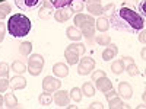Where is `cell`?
<instances>
[{
    "instance_id": "484cf974",
    "label": "cell",
    "mask_w": 146,
    "mask_h": 109,
    "mask_svg": "<svg viewBox=\"0 0 146 109\" xmlns=\"http://www.w3.org/2000/svg\"><path fill=\"white\" fill-rule=\"evenodd\" d=\"M108 108L110 109H121V108H124V103H123V100H121L120 98L114 96V98L108 99Z\"/></svg>"
},
{
    "instance_id": "8fae6325",
    "label": "cell",
    "mask_w": 146,
    "mask_h": 109,
    "mask_svg": "<svg viewBox=\"0 0 146 109\" xmlns=\"http://www.w3.org/2000/svg\"><path fill=\"white\" fill-rule=\"evenodd\" d=\"M117 53H118L117 45L110 42V44L105 47V50L102 51V60H104V61H110V60H113V58L117 55Z\"/></svg>"
},
{
    "instance_id": "f35d334b",
    "label": "cell",
    "mask_w": 146,
    "mask_h": 109,
    "mask_svg": "<svg viewBox=\"0 0 146 109\" xmlns=\"http://www.w3.org/2000/svg\"><path fill=\"white\" fill-rule=\"evenodd\" d=\"M139 2L137 0H123V7H131L133 9V6H136Z\"/></svg>"
},
{
    "instance_id": "2e32d148",
    "label": "cell",
    "mask_w": 146,
    "mask_h": 109,
    "mask_svg": "<svg viewBox=\"0 0 146 109\" xmlns=\"http://www.w3.org/2000/svg\"><path fill=\"white\" fill-rule=\"evenodd\" d=\"M108 28H110V19L105 18L104 15H101L98 19L95 20V29H96V31L105 32V31H108Z\"/></svg>"
},
{
    "instance_id": "8992f818",
    "label": "cell",
    "mask_w": 146,
    "mask_h": 109,
    "mask_svg": "<svg viewBox=\"0 0 146 109\" xmlns=\"http://www.w3.org/2000/svg\"><path fill=\"white\" fill-rule=\"evenodd\" d=\"M60 87H62V81L58 80V77H51V76H47L42 80V90L47 93H53L57 92Z\"/></svg>"
},
{
    "instance_id": "e575fe53",
    "label": "cell",
    "mask_w": 146,
    "mask_h": 109,
    "mask_svg": "<svg viewBox=\"0 0 146 109\" xmlns=\"http://www.w3.org/2000/svg\"><path fill=\"white\" fill-rule=\"evenodd\" d=\"M10 80H7V77H0V93H3L9 89Z\"/></svg>"
},
{
    "instance_id": "8d00e7d4",
    "label": "cell",
    "mask_w": 146,
    "mask_h": 109,
    "mask_svg": "<svg viewBox=\"0 0 146 109\" xmlns=\"http://www.w3.org/2000/svg\"><path fill=\"white\" fill-rule=\"evenodd\" d=\"M104 76H105V71H104V70H95V71L92 73V81L98 80V79H101V77H104Z\"/></svg>"
},
{
    "instance_id": "5b68a950",
    "label": "cell",
    "mask_w": 146,
    "mask_h": 109,
    "mask_svg": "<svg viewBox=\"0 0 146 109\" xmlns=\"http://www.w3.org/2000/svg\"><path fill=\"white\" fill-rule=\"evenodd\" d=\"M95 68V60L91 57H82L78 63V74L79 76H88Z\"/></svg>"
},
{
    "instance_id": "4dcf8cb0",
    "label": "cell",
    "mask_w": 146,
    "mask_h": 109,
    "mask_svg": "<svg viewBox=\"0 0 146 109\" xmlns=\"http://www.w3.org/2000/svg\"><path fill=\"white\" fill-rule=\"evenodd\" d=\"M38 100H40V105H42V106H48L51 103V96H50V93H47V92H44V93H41L40 95V98H38Z\"/></svg>"
},
{
    "instance_id": "74e56055",
    "label": "cell",
    "mask_w": 146,
    "mask_h": 109,
    "mask_svg": "<svg viewBox=\"0 0 146 109\" xmlns=\"http://www.w3.org/2000/svg\"><path fill=\"white\" fill-rule=\"evenodd\" d=\"M6 31H7V28H6V25L0 20V42H2L3 39H5V35H6Z\"/></svg>"
},
{
    "instance_id": "f6af8a7d",
    "label": "cell",
    "mask_w": 146,
    "mask_h": 109,
    "mask_svg": "<svg viewBox=\"0 0 146 109\" xmlns=\"http://www.w3.org/2000/svg\"><path fill=\"white\" fill-rule=\"evenodd\" d=\"M86 3H101V0H85Z\"/></svg>"
},
{
    "instance_id": "f546056e",
    "label": "cell",
    "mask_w": 146,
    "mask_h": 109,
    "mask_svg": "<svg viewBox=\"0 0 146 109\" xmlns=\"http://www.w3.org/2000/svg\"><path fill=\"white\" fill-rule=\"evenodd\" d=\"M115 12V5L114 3H110V5H107L105 7H102V15L105 16V18H111L113 16V13Z\"/></svg>"
},
{
    "instance_id": "3957f363",
    "label": "cell",
    "mask_w": 146,
    "mask_h": 109,
    "mask_svg": "<svg viewBox=\"0 0 146 109\" xmlns=\"http://www.w3.org/2000/svg\"><path fill=\"white\" fill-rule=\"evenodd\" d=\"M85 51H86V48H85L83 44H79L78 41L75 44H70L64 51V58H66L67 64H70V66L78 64L80 60V55L85 54Z\"/></svg>"
},
{
    "instance_id": "83f0119b",
    "label": "cell",
    "mask_w": 146,
    "mask_h": 109,
    "mask_svg": "<svg viewBox=\"0 0 146 109\" xmlns=\"http://www.w3.org/2000/svg\"><path fill=\"white\" fill-rule=\"evenodd\" d=\"M31 51H32V44H31L29 41H25V42H22V44L19 45V53H21L22 55H29Z\"/></svg>"
},
{
    "instance_id": "6da1fadb",
    "label": "cell",
    "mask_w": 146,
    "mask_h": 109,
    "mask_svg": "<svg viewBox=\"0 0 146 109\" xmlns=\"http://www.w3.org/2000/svg\"><path fill=\"white\" fill-rule=\"evenodd\" d=\"M110 26L118 31L139 33L145 28V18L131 7H120L110 18Z\"/></svg>"
},
{
    "instance_id": "60d3db41",
    "label": "cell",
    "mask_w": 146,
    "mask_h": 109,
    "mask_svg": "<svg viewBox=\"0 0 146 109\" xmlns=\"http://www.w3.org/2000/svg\"><path fill=\"white\" fill-rule=\"evenodd\" d=\"M104 95H105V98H107V99H111V98H114V96H117V92H115L114 89H110V90L105 92Z\"/></svg>"
},
{
    "instance_id": "ab89813d",
    "label": "cell",
    "mask_w": 146,
    "mask_h": 109,
    "mask_svg": "<svg viewBox=\"0 0 146 109\" xmlns=\"http://www.w3.org/2000/svg\"><path fill=\"white\" fill-rule=\"evenodd\" d=\"M89 109H104V105L101 102H92L89 105Z\"/></svg>"
},
{
    "instance_id": "ee69618b",
    "label": "cell",
    "mask_w": 146,
    "mask_h": 109,
    "mask_svg": "<svg viewBox=\"0 0 146 109\" xmlns=\"http://www.w3.org/2000/svg\"><path fill=\"white\" fill-rule=\"evenodd\" d=\"M143 6H145V2H142V3L139 5V10H140V15H142V16H145V7H143Z\"/></svg>"
},
{
    "instance_id": "bcb514c9",
    "label": "cell",
    "mask_w": 146,
    "mask_h": 109,
    "mask_svg": "<svg viewBox=\"0 0 146 109\" xmlns=\"http://www.w3.org/2000/svg\"><path fill=\"white\" fill-rule=\"evenodd\" d=\"M3 106H5V99L0 96V108H3Z\"/></svg>"
},
{
    "instance_id": "cb8c5ba5",
    "label": "cell",
    "mask_w": 146,
    "mask_h": 109,
    "mask_svg": "<svg viewBox=\"0 0 146 109\" xmlns=\"http://www.w3.org/2000/svg\"><path fill=\"white\" fill-rule=\"evenodd\" d=\"M12 71H15L16 74H23V73L27 71V66L23 64V61H21V60H15V61L12 63Z\"/></svg>"
},
{
    "instance_id": "30bf717a",
    "label": "cell",
    "mask_w": 146,
    "mask_h": 109,
    "mask_svg": "<svg viewBox=\"0 0 146 109\" xmlns=\"http://www.w3.org/2000/svg\"><path fill=\"white\" fill-rule=\"evenodd\" d=\"M42 0H15V3L19 9L23 10H34L35 7H38Z\"/></svg>"
},
{
    "instance_id": "d590c367",
    "label": "cell",
    "mask_w": 146,
    "mask_h": 109,
    "mask_svg": "<svg viewBox=\"0 0 146 109\" xmlns=\"http://www.w3.org/2000/svg\"><path fill=\"white\" fill-rule=\"evenodd\" d=\"M7 76H9V64L0 63V77H7Z\"/></svg>"
},
{
    "instance_id": "d6a6232c",
    "label": "cell",
    "mask_w": 146,
    "mask_h": 109,
    "mask_svg": "<svg viewBox=\"0 0 146 109\" xmlns=\"http://www.w3.org/2000/svg\"><path fill=\"white\" fill-rule=\"evenodd\" d=\"M10 6L7 3H0V20H3L9 13H10Z\"/></svg>"
},
{
    "instance_id": "5bb4252c",
    "label": "cell",
    "mask_w": 146,
    "mask_h": 109,
    "mask_svg": "<svg viewBox=\"0 0 146 109\" xmlns=\"http://www.w3.org/2000/svg\"><path fill=\"white\" fill-rule=\"evenodd\" d=\"M53 73L54 76L58 77V79H63V77H67L69 76V67L63 63H56L53 66Z\"/></svg>"
},
{
    "instance_id": "1f68e13d",
    "label": "cell",
    "mask_w": 146,
    "mask_h": 109,
    "mask_svg": "<svg viewBox=\"0 0 146 109\" xmlns=\"http://www.w3.org/2000/svg\"><path fill=\"white\" fill-rule=\"evenodd\" d=\"M51 13H53V9H51V7L42 6V7L40 9V12H38V16H40L41 19H48V18L51 16Z\"/></svg>"
},
{
    "instance_id": "44dd1931",
    "label": "cell",
    "mask_w": 146,
    "mask_h": 109,
    "mask_svg": "<svg viewBox=\"0 0 146 109\" xmlns=\"http://www.w3.org/2000/svg\"><path fill=\"white\" fill-rule=\"evenodd\" d=\"M89 16H91V15H85V13H82V12H80V13H78V15L75 16V19H73V22H75V26H76L78 29H80L85 23L88 22Z\"/></svg>"
},
{
    "instance_id": "4fadbf2b",
    "label": "cell",
    "mask_w": 146,
    "mask_h": 109,
    "mask_svg": "<svg viewBox=\"0 0 146 109\" xmlns=\"http://www.w3.org/2000/svg\"><path fill=\"white\" fill-rule=\"evenodd\" d=\"M118 95L121 96V98H124V99H130L133 96V87L127 81H121L118 84Z\"/></svg>"
},
{
    "instance_id": "9a60e30c",
    "label": "cell",
    "mask_w": 146,
    "mask_h": 109,
    "mask_svg": "<svg viewBox=\"0 0 146 109\" xmlns=\"http://www.w3.org/2000/svg\"><path fill=\"white\" fill-rule=\"evenodd\" d=\"M9 86L12 87V90H21V89H25V86H27V80H25V77H22L21 74H18V76H15L13 79L10 80V84Z\"/></svg>"
},
{
    "instance_id": "b9f144b4",
    "label": "cell",
    "mask_w": 146,
    "mask_h": 109,
    "mask_svg": "<svg viewBox=\"0 0 146 109\" xmlns=\"http://www.w3.org/2000/svg\"><path fill=\"white\" fill-rule=\"evenodd\" d=\"M123 60V63H124V66H129V64H131V63H135V60H133L131 57H123L121 58Z\"/></svg>"
},
{
    "instance_id": "7bdbcfd3",
    "label": "cell",
    "mask_w": 146,
    "mask_h": 109,
    "mask_svg": "<svg viewBox=\"0 0 146 109\" xmlns=\"http://www.w3.org/2000/svg\"><path fill=\"white\" fill-rule=\"evenodd\" d=\"M145 35H146V32H145V29H142V31H140V35H139V41H140L142 44L146 42V36H145Z\"/></svg>"
},
{
    "instance_id": "7a4b0ae2",
    "label": "cell",
    "mask_w": 146,
    "mask_h": 109,
    "mask_svg": "<svg viewBox=\"0 0 146 109\" xmlns=\"http://www.w3.org/2000/svg\"><path fill=\"white\" fill-rule=\"evenodd\" d=\"M6 28L13 38H23V36H27L31 32L32 25H31L29 18H27L22 13H15L9 18Z\"/></svg>"
},
{
    "instance_id": "e0dca14e",
    "label": "cell",
    "mask_w": 146,
    "mask_h": 109,
    "mask_svg": "<svg viewBox=\"0 0 146 109\" xmlns=\"http://www.w3.org/2000/svg\"><path fill=\"white\" fill-rule=\"evenodd\" d=\"M66 36L70 39V41H80L82 39V32L76 28V26H69L66 29Z\"/></svg>"
},
{
    "instance_id": "f1b7e54d",
    "label": "cell",
    "mask_w": 146,
    "mask_h": 109,
    "mask_svg": "<svg viewBox=\"0 0 146 109\" xmlns=\"http://www.w3.org/2000/svg\"><path fill=\"white\" fill-rule=\"evenodd\" d=\"M70 99L72 100H75V102H80L82 100V90L79 89V87H73L72 90H70Z\"/></svg>"
},
{
    "instance_id": "d6986e66",
    "label": "cell",
    "mask_w": 146,
    "mask_h": 109,
    "mask_svg": "<svg viewBox=\"0 0 146 109\" xmlns=\"http://www.w3.org/2000/svg\"><path fill=\"white\" fill-rule=\"evenodd\" d=\"M102 7L104 6L101 3H88L86 5L89 15H92V16H101L102 15Z\"/></svg>"
},
{
    "instance_id": "603a6c76",
    "label": "cell",
    "mask_w": 146,
    "mask_h": 109,
    "mask_svg": "<svg viewBox=\"0 0 146 109\" xmlns=\"http://www.w3.org/2000/svg\"><path fill=\"white\" fill-rule=\"evenodd\" d=\"M5 106L6 108H16L18 106V99H16V96L13 95V93H6V96H5Z\"/></svg>"
},
{
    "instance_id": "836d02e7",
    "label": "cell",
    "mask_w": 146,
    "mask_h": 109,
    "mask_svg": "<svg viewBox=\"0 0 146 109\" xmlns=\"http://www.w3.org/2000/svg\"><path fill=\"white\" fill-rule=\"evenodd\" d=\"M124 71H127V73H129V76H137L139 73H140V70L137 68V66H136L135 63H131V64L126 66Z\"/></svg>"
},
{
    "instance_id": "7dc6e473",
    "label": "cell",
    "mask_w": 146,
    "mask_h": 109,
    "mask_svg": "<svg viewBox=\"0 0 146 109\" xmlns=\"http://www.w3.org/2000/svg\"><path fill=\"white\" fill-rule=\"evenodd\" d=\"M142 58L143 60L146 58V50H145V48H142Z\"/></svg>"
},
{
    "instance_id": "ac0fdd59",
    "label": "cell",
    "mask_w": 146,
    "mask_h": 109,
    "mask_svg": "<svg viewBox=\"0 0 146 109\" xmlns=\"http://www.w3.org/2000/svg\"><path fill=\"white\" fill-rule=\"evenodd\" d=\"M72 0H44V6L47 7H51V9H57V7H64L69 6V3Z\"/></svg>"
},
{
    "instance_id": "277c9868",
    "label": "cell",
    "mask_w": 146,
    "mask_h": 109,
    "mask_svg": "<svg viewBox=\"0 0 146 109\" xmlns=\"http://www.w3.org/2000/svg\"><path fill=\"white\" fill-rule=\"evenodd\" d=\"M42 67H44V58H42V55H40V54H32V55L28 58L27 71H29V74H32V76H40L41 71H42Z\"/></svg>"
},
{
    "instance_id": "ffe728a7",
    "label": "cell",
    "mask_w": 146,
    "mask_h": 109,
    "mask_svg": "<svg viewBox=\"0 0 146 109\" xmlns=\"http://www.w3.org/2000/svg\"><path fill=\"white\" fill-rule=\"evenodd\" d=\"M69 7L73 13H80L85 7V0H72L69 3Z\"/></svg>"
},
{
    "instance_id": "7402d4cb",
    "label": "cell",
    "mask_w": 146,
    "mask_h": 109,
    "mask_svg": "<svg viewBox=\"0 0 146 109\" xmlns=\"http://www.w3.org/2000/svg\"><path fill=\"white\" fill-rule=\"evenodd\" d=\"M124 68H126V66L123 63V60H115V61H113V64H111V71L115 76H120L121 73L124 71Z\"/></svg>"
},
{
    "instance_id": "d4e9b609",
    "label": "cell",
    "mask_w": 146,
    "mask_h": 109,
    "mask_svg": "<svg viewBox=\"0 0 146 109\" xmlns=\"http://www.w3.org/2000/svg\"><path fill=\"white\" fill-rule=\"evenodd\" d=\"M80 90H82V93H83L85 96H88V98H91V96L95 95V87H94V84H92L91 81H85Z\"/></svg>"
},
{
    "instance_id": "ba28073f",
    "label": "cell",
    "mask_w": 146,
    "mask_h": 109,
    "mask_svg": "<svg viewBox=\"0 0 146 109\" xmlns=\"http://www.w3.org/2000/svg\"><path fill=\"white\" fill-rule=\"evenodd\" d=\"M73 15V12L70 10L69 6H64V7H57L56 12H54V18L57 22H66L70 19V16Z\"/></svg>"
},
{
    "instance_id": "7c38bea8",
    "label": "cell",
    "mask_w": 146,
    "mask_h": 109,
    "mask_svg": "<svg viewBox=\"0 0 146 109\" xmlns=\"http://www.w3.org/2000/svg\"><path fill=\"white\" fill-rule=\"evenodd\" d=\"M95 84H96V89H98L100 92H102V93L108 92L110 89H113V83H111V80H110L107 76H104V77H101L98 80H95Z\"/></svg>"
},
{
    "instance_id": "52a82bcc",
    "label": "cell",
    "mask_w": 146,
    "mask_h": 109,
    "mask_svg": "<svg viewBox=\"0 0 146 109\" xmlns=\"http://www.w3.org/2000/svg\"><path fill=\"white\" fill-rule=\"evenodd\" d=\"M80 32H82V36H85L88 41H92V38H94V35H95V20H94V18H92V15L89 16V19H88V22L85 23V25L79 29Z\"/></svg>"
},
{
    "instance_id": "9c48e42d",
    "label": "cell",
    "mask_w": 146,
    "mask_h": 109,
    "mask_svg": "<svg viewBox=\"0 0 146 109\" xmlns=\"http://www.w3.org/2000/svg\"><path fill=\"white\" fill-rule=\"evenodd\" d=\"M70 100V96H69V92L66 90H57V93H54V103L58 106V108H63L69 103Z\"/></svg>"
},
{
    "instance_id": "4316f807",
    "label": "cell",
    "mask_w": 146,
    "mask_h": 109,
    "mask_svg": "<svg viewBox=\"0 0 146 109\" xmlns=\"http://www.w3.org/2000/svg\"><path fill=\"white\" fill-rule=\"evenodd\" d=\"M95 42L98 44V45L107 47L110 42H111V36L105 35V32H102V35H96V36H95Z\"/></svg>"
}]
</instances>
